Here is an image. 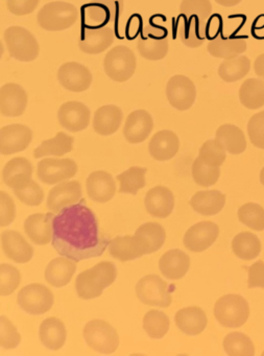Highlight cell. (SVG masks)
<instances>
[{"label":"cell","instance_id":"1","mask_svg":"<svg viewBox=\"0 0 264 356\" xmlns=\"http://www.w3.org/2000/svg\"><path fill=\"white\" fill-rule=\"evenodd\" d=\"M109 237L84 199L63 208L53 220V247L60 255L79 262L99 257L109 247Z\"/></svg>","mask_w":264,"mask_h":356},{"label":"cell","instance_id":"2","mask_svg":"<svg viewBox=\"0 0 264 356\" xmlns=\"http://www.w3.org/2000/svg\"><path fill=\"white\" fill-rule=\"evenodd\" d=\"M117 277L115 264L101 261L89 270H83L76 280V289L83 300H92L103 295L104 289L113 284Z\"/></svg>","mask_w":264,"mask_h":356},{"label":"cell","instance_id":"3","mask_svg":"<svg viewBox=\"0 0 264 356\" xmlns=\"http://www.w3.org/2000/svg\"><path fill=\"white\" fill-rule=\"evenodd\" d=\"M79 18L74 5L65 1H53L45 5L38 13L39 26L49 32H61L72 28Z\"/></svg>","mask_w":264,"mask_h":356},{"label":"cell","instance_id":"4","mask_svg":"<svg viewBox=\"0 0 264 356\" xmlns=\"http://www.w3.org/2000/svg\"><path fill=\"white\" fill-rule=\"evenodd\" d=\"M216 320L226 328H238L247 323L249 316V306L240 295L222 296L214 306Z\"/></svg>","mask_w":264,"mask_h":356},{"label":"cell","instance_id":"5","mask_svg":"<svg viewBox=\"0 0 264 356\" xmlns=\"http://www.w3.org/2000/svg\"><path fill=\"white\" fill-rule=\"evenodd\" d=\"M5 42L10 56L19 62H32L38 58L40 45L34 35L22 26H10L5 31Z\"/></svg>","mask_w":264,"mask_h":356},{"label":"cell","instance_id":"6","mask_svg":"<svg viewBox=\"0 0 264 356\" xmlns=\"http://www.w3.org/2000/svg\"><path fill=\"white\" fill-rule=\"evenodd\" d=\"M136 67V56L132 49L124 45L113 47L104 60L106 74L114 82L124 83L130 80Z\"/></svg>","mask_w":264,"mask_h":356},{"label":"cell","instance_id":"7","mask_svg":"<svg viewBox=\"0 0 264 356\" xmlns=\"http://www.w3.org/2000/svg\"><path fill=\"white\" fill-rule=\"evenodd\" d=\"M87 345L103 354H112L119 346V337L113 326L104 320H92L84 328Z\"/></svg>","mask_w":264,"mask_h":356},{"label":"cell","instance_id":"8","mask_svg":"<svg viewBox=\"0 0 264 356\" xmlns=\"http://www.w3.org/2000/svg\"><path fill=\"white\" fill-rule=\"evenodd\" d=\"M137 49L145 59L159 61L168 53L167 30L156 24H145L137 41Z\"/></svg>","mask_w":264,"mask_h":356},{"label":"cell","instance_id":"9","mask_svg":"<svg viewBox=\"0 0 264 356\" xmlns=\"http://www.w3.org/2000/svg\"><path fill=\"white\" fill-rule=\"evenodd\" d=\"M82 10L84 24L104 28L117 22L124 12V0H92Z\"/></svg>","mask_w":264,"mask_h":356},{"label":"cell","instance_id":"10","mask_svg":"<svg viewBox=\"0 0 264 356\" xmlns=\"http://www.w3.org/2000/svg\"><path fill=\"white\" fill-rule=\"evenodd\" d=\"M53 293L51 289L38 283L24 286L18 293L17 301L20 307L33 316L49 312L53 305Z\"/></svg>","mask_w":264,"mask_h":356},{"label":"cell","instance_id":"11","mask_svg":"<svg viewBox=\"0 0 264 356\" xmlns=\"http://www.w3.org/2000/svg\"><path fill=\"white\" fill-rule=\"evenodd\" d=\"M136 295L142 303L157 307H168L172 301L167 283L157 275L141 278L136 285Z\"/></svg>","mask_w":264,"mask_h":356},{"label":"cell","instance_id":"12","mask_svg":"<svg viewBox=\"0 0 264 356\" xmlns=\"http://www.w3.org/2000/svg\"><path fill=\"white\" fill-rule=\"evenodd\" d=\"M166 97L174 109L186 111L192 107L197 99L195 83L182 74L172 76L166 85Z\"/></svg>","mask_w":264,"mask_h":356},{"label":"cell","instance_id":"13","mask_svg":"<svg viewBox=\"0 0 264 356\" xmlns=\"http://www.w3.org/2000/svg\"><path fill=\"white\" fill-rule=\"evenodd\" d=\"M78 172V164L72 159L47 158L39 162L37 176L44 184L53 185L74 178Z\"/></svg>","mask_w":264,"mask_h":356},{"label":"cell","instance_id":"14","mask_svg":"<svg viewBox=\"0 0 264 356\" xmlns=\"http://www.w3.org/2000/svg\"><path fill=\"white\" fill-rule=\"evenodd\" d=\"M58 80L66 90L76 93L84 92L90 88L92 74L83 64L67 62L59 68Z\"/></svg>","mask_w":264,"mask_h":356},{"label":"cell","instance_id":"15","mask_svg":"<svg viewBox=\"0 0 264 356\" xmlns=\"http://www.w3.org/2000/svg\"><path fill=\"white\" fill-rule=\"evenodd\" d=\"M114 41V32L110 28H97L84 24L81 31L79 47L83 53L99 55L107 51Z\"/></svg>","mask_w":264,"mask_h":356},{"label":"cell","instance_id":"16","mask_svg":"<svg viewBox=\"0 0 264 356\" xmlns=\"http://www.w3.org/2000/svg\"><path fill=\"white\" fill-rule=\"evenodd\" d=\"M33 132L24 124H10L0 130V152L3 155H12L24 151L32 143Z\"/></svg>","mask_w":264,"mask_h":356},{"label":"cell","instance_id":"17","mask_svg":"<svg viewBox=\"0 0 264 356\" xmlns=\"http://www.w3.org/2000/svg\"><path fill=\"white\" fill-rule=\"evenodd\" d=\"M220 235V228L213 222H201L193 225L184 235L185 247L191 252H203L211 247Z\"/></svg>","mask_w":264,"mask_h":356},{"label":"cell","instance_id":"18","mask_svg":"<svg viewBox=\"0 0 264 356\" xmlns=\"http://www.w3.org/2000/svg\"><path fill=\"white\" fill-rule=\"evenodd\" d=\"M28 97L15 83H8L0 89V113L7 118H19L26 111Z\"/></svg>","mask_w":264,"mask_h":356},{"label":"cell","instance_id":"19","mask_svg":"<svg viewBox=\"0 0 264 356\" xmlns=\"http://www.w3.org/2000/svg\"><path fill=\"white\" fill-rule=\"evenodd\" d=\"M58 120L65 130L81 132L90 124V110L80 102L72 101L63 104L58 111Z\"/></svg>","mask_w":264,"mask_h":356},{"label":"cell","instance_id":"20","mask_svg":"<svg viewBox=\"0 0 264 356\" xmlns=\"http://www.w3.org/2000/svg\"><path fill=\"white\" fill-rule=\"evenodd\" d=\"M108 249L110 255L120 261H132L147 254V245L136 235L115 237L110 241Z\"/></svg>","mask_w":264,"mask_h":356},{"label":"cell","instance_id":"21","mask_svg":"<svg viewBox=\"0 0 264 356\" xmlns=\"http://www.w3.org/2000/svg\"><path fill=\"white\" fill-rule=\"evenodd\" d=\"M153 129L154 120L151 114L145 110H136L126 118L124 135L128 143L137 145L147 140Z\"/></svg>","mask_w":264,"mask_h":356},{"label":"cell","instance_id":"22","mask_svg":"<svg viewBox=\"0 0 264 356\" xmlns=\"http://www.w3.org/2000/svg\"><path fill=\"white\" fill-rule=\"evenodd\" d=\"M53 213H35L24 222V231L33 243L39 245H47L53 241Z\"/></svg>","mask_w":264,"mask_h":356},{"label":"cell","instance_id":"23","mask_svg":"<svg viewBox=\"0 0 264 356\" xmlns=\"http://www.w3.org/2000/svg\"><path fill=\"white\" fill-rule=\"evenodd\" d=\"M86 187L89 197L97 203L111 201L116 193L113 177L104 170L93 172L87 179Z\"/></svg>","mask_w":264,"mask_h":356},{"label":"cell","instance_id":"24","mask_svg":"<svg viewBox=\"0 0 264 356\" xmlns=\"http://www.w3.org/2000/svg\"><path fill=\"white\" fill-rule=\"evenodd\" d=\"M82 193V187L78 181L62 183L51 189L47 199V207L51 211L59 213L63 208L80 201Z\"/></svg>","mask_w":264,"mask_h":356},{"label":"cell","instance_id":"25","mask_svg":"<svg viewBox=\"0 0 264 356\" xmlns=\"http://www.w3.org/2000/svg\"><path fill=\"white\" fill-rule=\"evenodd\" d=\"M145 205L147 211L151 216L158 218H168L174 207V193L167 187H154L145 195Z\"/></svg>","mask_w":264,"mask_h":356},{"label":"cell","instance_id":"26","mask_svg":"<svg viewBox=\"0 0 264 356\" xmlns=\"http://www.w3.org/2000/svg\"><path fill=\"white\" fill-rule=\"evenodd\" d=\"M1 245L8 258L17 262V264H26L34 256V250L32 245L26 241L20 233L16 231H5L1 234Z\"/></svg>","mask_w":264,"mask_h":356},{"label":"cell","instance_id":"27","mask_svg":"<svg viewBox=\"0 0 264 356\" xmlns=\"http://www.w3.org/2000/svg\"><path fill=\"white\" fill-rule=\"evenodd\" d=\"M180 149V140L176 133L170 130L159 131L151 137L149 151L151 157L158 161L172 159Z\"/></svg>","mask_w":264,"mask_h":356},{"label":"cell","instance_id":"28","mask_svg":"<svg viewBox=\"0 0 264 356\" xmlns=\"http://www.w3.org/2000/svg\"><path fill=\"white\" fill-rule=\"evenodd\" d=\"M247 49V39L243 37L224 38L222 34H218L207 45L208 53L212 57L224 60L238 57L241 54L245 53Z\"/></svg>","mask_w":264,"mask_h":356},{"label":"cell","instance_id":"29","mask_svg":"<svg viewBox=\"0 0 264 356\" xmlns=\"http://www.w3.org/2000/svg\"><path fill=\"white\" fill-rule=\"evenodd\" d=\"M174 321L178 328L183 333L192 335V337L203 332L208 324L205 312L197 306H191V307L179 310L174 316Z\"/></svg>","mask_w":264,"mask_h":356},{"label":"cell","instance_id":"30","mask_svg":"<svg viewBox=\"0 0 264 356\" xmlns=\"http://www.w3.org/2000/svg\"><path fill=\"white\" fill-rule=\"evenodd\" d=\"M159 268L166 278L179 280L188 272L190 268V258L181 250H170L160 258Z\"/></svg>","mask_w":264,"mask_h":356},{"label":"cell","instance_id":"31","mask_svg":"<svg viewBox=\"0 0 264 356\" xmlns=\"http://www.w3.org/2000/svg\"><path fill=\"white\" fill-rule=\"evenodd\" d=\"M33 166L26 158L17 157L10 160L3 170V179L8 186L22 188L32 180Z\"/></svg>","mask_w":264,"mask_h":356},{"label":"cell","instance_id":"32","mask_svg":"<svg viewBox=\"0 0 264 356\" xmlns=\"http://www.w3.org/2000/svg\"><path fill=\"white\" fill-rule=\"evenodd\" d=\"M122 109L117 106H103L95 112L93 129L101 136H109L117 132L122 126Z\"/></svg>","mask_w":264,"mask_h":356},{"label":"cell","instance_id":"33","mask_svg":"<svg viewBox=\"0 0 264 356\" xmlns=\"http://www.w3.org/2000/svg\"><path fill=\"white\" fill-rule=\"evenodd\" d=\"M226 204V195L218 191H199L190 200L192 209L201 216H215Z\"/></svg>","mask_w":264,"mask_h":356},{"label":"cell","instance_id":"34","mask_svg":"<svg viewBox=\"0 0 264 356\" xmlns=\"http://www.w3.org/2000/svg\"><path fill=\"white\" fill-rule=\"evenodd\" d=\"M76 261L67 257H58L51 260L45 270V279L55 287H63L72 281L76 273Z\"/></svg>","mask_w":264,"mask_h":356},{"label":"cell","instance_id":"35","mask_svg":"<svg viewBox=\"0 0 264 356\" xmlns=\"http://www.w3.org/2000/svg\"><path fill=\"white\" fill-rule=\"evenodd\" d=\"M39 335H40L41 343L44 347L53 351H57L65 345V325L59 318H47L41 323Z\"/></svg>","mask_w":264,"mask_h":356},{"label":"cell","instance_id":"36","mask_svg":"<svg viewBox=\"0 0 264 356\" xmlns=\"http://www.w3.org/2000/svg\"><path fill=\"white\" fill-rule=\"evenodd\" d=\"M215 139L228 153L239 155L247 149V139L240 128L234 124H222L216 131Z\"/></svg>","mask_w":264,"mask_h":356},{"label":"cell","instance_id":"37","mask_svg":"<svg viewBox=\"0 0 264 356\" xmlns=\"http://www.w3.org/2000/svg\"><path fill=\"white\" fill-rule=\"evenodd\" d=\"M176 26L179 39L182 41L183 44L186 45L189 49H197L205 42L207 31L201 29L197 22L186 19L183 16L179 15Z\"/></svg>","mask_w":264,"mask_h":356},{"label":"cell","instance_id":"38","mask_svg":"<svg viewBox=\"0 0 264 356\" xmlns=\"http://www.w3.org/2000/svg\"><path fill=\"white\" fill-rule=\"evenodd\" d=\"M211 14L212 5L210 0H183L180 6L181 16L197 22L206 31Z\"/></svg>","mask_w":264,"mask_h":356},{"label":"cell","instance_id":"39","mask_svg":"<svg viewBox=\"0 0 264 356\" xmlns=\"http://www.w3.org/2000/svg\"><path fill=\"white\" fill-rule=\"evenodd\" d=\"M74 138L63 132H59L53 138L43 141L34 151V157H45V156H61L70 153L74 149Z\"/></svg>","mask_w":264,"mask_h":356},{"label":"cell","instance_id":"40","mask_svg":"<svg viewBox=\"0 0 264 356\" xmlns=\"http://www.w3.org/2000/svg\"><path fill=\"white\" fill-rule=\"evenodd\" d=\"M239 101L247 109L257 110L264 106V81L247 79L239 89Z\"/></svg>","mask_w":264,"mask_h":356},{"label":"cell","instance_id":"41","mask_svg":"<svg viewBox=\"0 0 264 356\" xmlns=\"http://www.w3.org/2000/svg\"><path fill=\"white\" fill-rule=\"evenodd\" d=\"M251 70V61L245 56L226 59L218 66V76L226 83H234L245 78Z\"/></svg>","mask_w":264,"mask_h":356},{"label":"cell","instance_id":"42","mask_svg":"<svg viewBox=\"0 0 264 356\" xmlns=\"http://www.w3.org/2000/svg\"><path fill=\"white\" fill-rule=\"evenodd\" d=\"M232 249L237 257L251 260L259 256L261 243L257 235L251 232H241L233 238Z\"/></svg>","mask_w":264,"mask_h":356},{"label":"cell","instance_id":"43","mask_svg":"<svg viewBox=\"0 0 264 356\" xmlns=\"http://www.w3.org/2000/svg\"><path fill=\"white\" fill-rule=\"evenodd\" d=\"M135 235L145 241L147 254L155 253L163 247L165 243V230L157 222H147L137 229Z\"/></svg>","mask_w":264,"mask_h":356},{"label":"cell","instance_id":"44","mask_svg":"<svg viewBox=\"0 0 264 356\" xmlns=\"http://www.w3.org/2000/svg\"><path fill=\"white\" fill-rule=\"evenodd\" d=\"M147 170L139 166H133L122 174L118 175L117 181L120 183V193L137 195L140 189L145 186V174Z\"/></svg>","mask_w":264,"mask_h":356},{"label":"cell","instance_id":"45","mask_svg":"<svg viewBox=\"0 0 264 356\" xmlns=\"http://www.w3.org/2000/svg\"><path fill=\"white\" fill-rule=\"evenodd\" d=\"M222 346L226 353L230 356H253L255 354L253 341L243 333H229L224 337Z\"/></svg>","mask_w":264,"mask_h":356},{"label":"cell","instance_id":"46","mask_svg":"<svg viewBox=\"0 0 264 356\" xmlns=\"http://www.w3.org/2000/svg\"><path fill=\"white\" fill-rule=\"evenodd\" d=\"M170 320L167 314L159 310H149L143 318V329L151 339L165 337L170 329Z\"/></svg>","mask_w":264,"mask_h":356},{"label":"cell","instance_id":"47","mask_svg":"<svg viewBox=\"0 0 264 356\" xmlns=\"http://www.w3.org/2000/svg\"><path fill=\"white\" fill-rule=\"evenodd\" d=\"M238 218L251 230H264V209L255 203H247L238 209Z\"/></svg>","mask_w":264,"mask_h":356},{"label":"cell","instance_id":"48","mask_svg":"<svg viewBox=\"0 0 264 356\" xmlns=\"http://www.w3.org/2000/svg\"><path fill=\"white\" fill-rule=\"evenodd\" d=\"M220 176V168H212L201 161L199 157L192 164L193 180L201 187H210L217 182Z\"/></svg>","mask_w":264,"mask_h":356},{"label":"cell","instance_id":"49","mask_svg":"<svg viewBox=\"0 0 264 356\" xmlns=\"http://www.w3.org/2000/svg\"><path fill=\"white\" fill-rule=\"evenodd\" d=\"M199 158L212 168H220L226 160V149L217 140H207L199 149Z\"/></svg>","mask_w":264,"mask_h":356},{"label":"cell","instance_id":"50","mask_svg":"<svg viewBox=\"0 0 264 356\" xmlns=\"http://www.w3.org/2000/svg\"><path fill=\"white\" fill-rule=\"evenodd\" d=\"M22 275L15 266L11 264H1L0 266V293L9 296L19 286Z\"/></svg>","mask_w":264,"mask_h":356},{"label":"cell","instance_id":"51","mask_svg":"<svg viewBox=\"0 0 264 356\" xmlns=\"http://www.w3.org/2000/svg\"><path fill=\"white\" fill-rule=\"evenodd\" d=\"M0 346L3 349H14L22 343V335L7 316H0Z\"/></svg>","mask_w":264,"mask_h":356},{"label":"cell","instance_id":"52","mask_svg":"<svg viewBox=\"0 0 264 356\" xmlns=\"http://www.w3.org/2000/svg\"><path fill=\"white\" fill-rule=\"evenodd\" d=\"M16 197L28 206H39L44 200V191L35 181L31 180L26 186L15 189Z\"/></svg>","mask_w":264,"mask_h":356},{"label":"cell","instance_id":"53","mask_svg":"<svg viewBox=\"0 0 264 356\" xmlns=\"http://www.w3.org/2000/svg\"><path fill=\"white\" fill-rule=\"evenodd\" d=\"M247 134L251 145L264 149V111L251 116L247 124Z\"/></svg>","mask_w":264,"mask_h":356},{"label":"cell","instance_id":"54","mask_svg":"<svg viewBox=\"0 0 264 356\" xmlns=\"http://www.w3.org/2000/svg\"><path fill=\"white\" fill-rule=\"evenodd\" d=\"M1 201V216H0V226L7 227L14 222L16 218L15 204L12 197L5 191L0 193Z\"/></svg>","mask_w":264,"mask_h":356},{"label":"cell","instance_id":"55","mask_svg":"<svg viewBox=\"0 0 264 356\" xmlns=\"http://www.w3.org/2000/svg\"><path fill=\"white\" fill-rule=\"evenodd\" d=\"M40 0H7L8 10L16 16L32 14L38 7Z\"/></svg>","mask_w":264,"mask_h":356},{"label":"cell","instance_id":"56","mask_svg":"<svg viewBox=\"0 0 264 356\" xmlns=\"http://www.w3.org/2000/svg\"><path fill=\"white\" fill-rule=\"evenodd\" d=\"M249 289L261 287L264 289V262L258 260L249 268Z\"/></svg>","mask_w":264,"mask_h":356},{"label":"cell","instance_id":"57","mask_svg":"<svg viewBox=\"0 0 264 356\" xmlns=\"http://www.w3.org/2000/svg\"><path fill=\"white\" fill-rule=\"evenodd\" d=\"M254 70L257 76L264 81V54L258 56L257 59L254 62Z\"/></svg>","mask_w":264,"mask_h":356},{"label":"cell","instance_id":"58","mask_svg":"<svg viewBox=\"0 0 264 356\" xmlns=\"http://www.w3.org/2000/svg\"><path fill=\"white\" fill-rule=\"evenodd\" d=\"M214 1H216L218 5L226 8L235 7L241 3V0H214Z\"/></svg>","mask_w":264,"mask_h":356},{"label":"cell","instance_id":"59","mask_svg":"<svg viewBox=\"0 0 264 356\" xmlns=\"http://www.w3.org/2000/svg\"><path fill=\"white\" fill-rule=\"evenodd\" d=\"M260 182L264 186V168H262L261 172H260Z\"/></svg>","mask_w":264,"mask_h":356}]
</instances>
